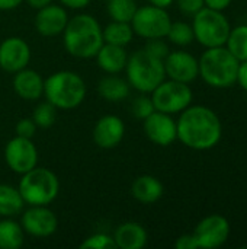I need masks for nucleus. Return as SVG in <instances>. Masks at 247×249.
<instances>
[{"instance_id": "28", "label": "nucleus", "mask_w": 247, "mask_h": 249, "mask_svg": "<svg viewBox=\"0 0 247 249\" xmlns=\"http://www.w3.org/2000/svg\"><path fill=\"white\" fill-rule=\"evenodd\" d=\"M166 38L178 45V47H186V45H191L195 39L194 36V29H192V25L188 23V22H182V20H178V22H172L170 28H169V32L166 35Z\"/></svg>"}, {"instance_id": "11", "label": "nucleus", "mask_w": 247, "mask_h": 249, "mask_svg": "<svg viewBox=\"0 0 247 249\" xmlns=\"http://www.w3.org/2000/svg\"><path fill=\"white\" fill-rule=\"evenodd\" d=\"M192 233L197 239L198 248H220L229 241L230 223L221 214H210L197 225Z\"/></svg>"}, {"instance_id": "32", "label": "nucleus", "mask_w": 247, "mask_h": 249, "mask_svg": "<svg viewBox=\"0 0 247 249\" xmlns=\"http://www.w3.org/2000/svg\"><path fill=\"white\" fill-rule=\"evenodd\" d=\"M144 50L147 53H150L151 55L160 58V60H165L166 55L170 53L169 50V45L163 41V38H154V39H147V44L144 47Z\"/></svg>"}, {"instance_id": "9", "label": "nucleus", "mask_w": 247, "mask_h": 249, "mask_svg": "<svg viewBox=\"0 0 247 249\" xmlns=\"http://www.w3.org/2000/svg\"><path fill=\"white\" fill-rule=\"evenodd\" d=\"M130 23L135 35L144 39H154L166 38L172 25V19L166 9L154 4H147L137 7Z\"/></svg>"}, {"instance_id": "39", "label": "nucleus", "mask_w": 247, "mask_h": 249, "mask_svg": "<svg viewBox=\"0 0 247 249\" xmlns=\"http://www.w3.org/2000/svg\"><path fill=\"white\" fill-rule=\"evenodd\" d=\"M25 0H0V10H13L19 7Z\"/></svg>"}, {"instance_id": "1", "label": "nucleus", "mask_w": 247, "mask_h": 249, "mask_svg": "<svg viewBox=\"0 0 247 249\" xmlns=\"http://www.w3.org/2000/svg\"><path fill=\"white\" fill-rule=\"evenodd\" d=\"M178 140L188 149H214L223 137V124L215 111L204 105H189L176 121Z\"/></svg>"}, {"instance_id": "26", "label": "nucleus", "mask_w": 247, "mask_h": 249, "mask_svg": "<svg viewBox=\"0 0 247 249\" xmlns=\"http://www.w3.org/2000/svg\"><path fill=\"white\" fill-rule=\"evenodd\" d=\"M226 47L239 61L247 60V25L231 28Z\"/></svg>"}, {"instance_id": "13", "label": "nucleus", "mask_w": 247, "mask_h": 249, "mask_svg": "<svg viewBox=\"0 0 247 249\" xmlns=\"http://www.w3.org/2000/svg\"><path fill=\"white\" fill-rule=\"evenodd\" d=\"M165 63L166 77L172 80H178L182 83H192L199 77V63L195 55L188 51H170Z\"/></svg>"}, {"instance_id": "8", "label": "nucleus", "mask_w": 247, "mask_h": 249, "mask_svg": "<svg viewBox=\"0 0 247 249\" xmlns=\"http://www.w3.org/2000/svg\"><path fill=\"white\" fill-rule=\"evenodd\" d=\"M194 99V92L188 83H182L178 80H163L153 92L151 101L154 104L156 111L165 114H181L186 109Z\"/></svg>"}, {"instance_id": "41", "label": "nucleus", "mask_w": 247, "mask_h": 249, "mask_svg": "<svg viewBox=\"0 0 247 249\" xmlns=\"http://www.w3.org/2000/svg\"><path fill=\"white\" fill-rule=\"evenodd\" d=\"M150 4H154V6H159V7H163V9H167L169 6L173 4L175 0H147Z\"/></svg>"}, {"instance_id": "29", "label": "nucleus", "mask_w": 247, "mask_h": 249, "mask_svg": "<svg viewBox=\"0 0 247 249\" xmlns=\"http://www.w3.org/2000/svg\"><path fill=\"white\" fill-rule=\"evenodd\" d=\"M33 123L36 124V127L39 128H49L54 125L55 120H57V108L54 105H51L48 101L41 102L35 107L32 117Z\"/></svg>"}, {"instance_id": "5", "label": "nucleus", "mask_w": 247, "mask_h": 249, "mask_svg": "<svg viewBox=\"0 0 247 249\" xmlns=\"http://www.w3.org/2000/svg\"><path fill=\"white\" fill-rule=\"evenodd\" d=\"M125 73L130 86L140 93L147 95L151 93L166 79L163 60L151 55L144 48L128 55Z\"/></svg>"}, {"instance_id": "30", "label": "nucleus", "mask_w": 247, "mask_h": 249, "mask_svg": "<svg viewBox=\"0 0 247 249\" xmlns=\"http://www.w3.org/2000/svg\"><path fill=\"white\" fill-rule=\"evenodd\" d=\"M130 111H131L134 118L143 121L150 114H153L156 111V108H154V104L151 101V96H147V93H141L131 101Z\"/></svg>"}, {"instance_id": "34", "label": "nucleus", "mask_w": 247, "mask_h": 249, "mask_svg": "<svg viewBox=\"0 0 247 249\" xmlns=\"http://www.w3.org/2000/svg\"><path fill=\"white\" fill-rule=\"evenodd\" d=\"M176 4H178L179 10L188 16H194L202 7H205L204 0H176Z\"/></svg>"}, {"instance_id": "35", "label": "nucleus", "mask_w": 247, "mask_h": 249, "mask_svg": "<svg viewBox=\"0 0 247 249\" xmlns=\"http://www.w3.org/2000/svg\"><path fill=\"white\" fill-rule=\"evenodd\" d=\"M175 248L176 249H199L198 248V244H197V239L194 236V233H186V235H182L176 239L175 242Z\"/></svg>"}, {"instance_id": "14", "label": "nucleus", "mask_w": 247, "mask_h": 249, "mask_svg": "<svg viewBox=\"0 0 247 249\" xmlns=\"http://www.w3.org/2000/svg\"><path fill=\"white\" fill-rule=\"evenodd\" d=\"M143 128L147 139L157 146L166 147L178 140L176 121L170 114L154 111L146 120H143Z\"/></svg>"}, {"instance_id": "23", "label": "nucleus", "mask_w": 247, "mask_h": 249, "mask_svg": "<svg viewBox=\"0 0 247 249\" xmlns=\"http://www.w3.org/2000/svg\"><path fill=\"white\" fill-rule=\"evenodd\" d=\"M25 201L17 188L0 184V217H15L23 212Z\"/></svg>"}, {"instance_id": "17", "label": "nucleus", "mask_w": 247, "mask_h": 249, "mask_svg": "<svg viewBox=\"0 0 247 249\" xmlns=\"http://www.w3.org/2000/svg\"><path fill=\"white\" fill-rule=\"evenodd\" d=\"M68 19L70 18L64 6L49 3L38 9L35 16V29L42 36H57L63 34Z\"/></svg>"}, {"instance_id": "18", "label": "nucleus", "mask_w": 247, "mask_h": 249, "mask_svg": "<svg viewBox=\"0 0 247 249\" xmlns=\"http://www.w3.org/2000/svg\"><path fill=\"white\" fill-rule=\"evenodd\" d=\"M13 90L25 101H38L44 95V79L32 69H22L13 74Z\"/></svg>"}, {"instance_id": "24", "label": "nucleus", "mask_w": 247, "mask_h": 249, "mask_svg": "<svg viewBox=\"0 0 247 249\" xmlns=\"http://www.w3.org/2000/svg\"><path fill=\"white\" fill-rule=\"evenodd\" d=\"M25 242V231L12 217L0 220V249H19Z\"/></svg>"}, {"instance_id": "7", "label": "nucleus", "mask_w": 247, "mask_h": 249, "mask_svg": "<svg viewBox=\"0 0 247 249\" xmlns=\"http://www.w3.org/2000/svg\"><path fill=\"white\" fill-rule=\"evenodd\" d=\"M192 29L195 41H198L205 48L223 47L231 31L229 18L220 12L210 7H202L192 16Z\"/></svg>"}, {"instance_id": "20", "label": "nucleus", "mask_w": 247, "mask_h": 249, "mask_svg": "<svg viewBox=\"0 0 247 249\" xmlns=\"http://www.w3.org/2000/svg\"><path fill=\"white\" fill-rule=\"evenodd\" d=\"M98 66L108 74H118L125 70L127 61H128V53L125 47L106 44L100 47L98 54L95 55Z\"/></svg>"}, {"instance_id": "22", "label": "nucleus", "mask_w": 247, "mask_h": 249, "mask_svg": "<svg viewBox=\"0 0 247 249\" xmlns=\"http://www.w3.org/2000/svg\"><path fill=\"white\" fill-rule=\"evenodd\" d=\"M98 92L108 102H122L130 96L131 86L127 79L116 74H109L99 80Z\"/></svg>"}, {"instance_id": "2", "label": "nucleus", "mask_w": 247, "mask_h": 249, "mask_svg": "<svg viewBox=\"0 0 247 249\" xmlns=\"http://www.w3.org/2000/svg\"><path fill=\"white\" fill-rule=\"evenodd\" d=\"M66 51L76 58H93L103 45L102 26L95 16L80 13L71 16L63 31Z\"/></svg>"}, {"instance_id": "4", "label": "nucleus", "mask_w": 247, "mask_h": 249, "mask_svg": "<svg viewBox=\"0 0 247 249\" xmlns=\"http://www.w3.org/2000/svg\"><path fill=\"white\" fill-rule=\"evenodd\" d=\"M199 63V77L211 88L226 89L237 82L240 61L229 51L226 45L207 48Z\"/></svg>"}, {"instance_id": "6", "label": "nucleus", "mask_w": 247, "mask_h": 249, "mask_svg": "<svg viewBox=\"0 0 247 249\" xmlns=\"http://www.w3.org/2000/svg\"><path fill=\"white\" fill-rule=\"evenodd\" d=\"M17 190L28 206H49L60 193V179L48 168L35 166L23 174Z\"/></svg>"}, {"instance_id": "12", "label": "nucleus", "mask_w": 247, "mask_h": 249, "mask_svg": "<svg viewBox=\"0 0 247 249\" xmlns=\"http://www.w3.org/2000/svg\"><path fill=\"white\" fill-rule=\"evenodd\" d=\"M20 226L25 233L33 238H48L55 233L58 219L48 206H29V209L22 212Z\"/></svg>"}, {"instance_id": "16", "label": "nucleus", "mask_w": 247, "mask_h": 249, "mask_svg": "<svg viewBox=\"0 0 247 249\" xmlns=\"http://www.w3.org/2000/svg\"><path fill=\"white\" fill-rule=\"evenodd\" d=\"M125 136L124 121L114 114L103 115L98 120L93 127V142L100 149H114L116 147Z\"/></svg>"}, {"instance_id": "15", "label": "nucleus", "mask_w": 247, "mask_h": 249, "mask_svg": "<svg viewBox=\"0 0 247 249\" xmlns=\"http://www.w3.org/2000/svg\"><path fill=\"white\" fill-rule=\"evenodd\" d=\"M31 61V47L20 36H9L0 44V69L6 73L15 74L16 71L28 67Z\"/></svg>"}, {"instance_id": "38", "label": "nucleus", "mask_w": 247, "mask_h": 249, "mask_svg": "<svg viewBox=\"0 0 247 249\" xmlns=\"http://www.w3.org/2000/svg\"><path fill=\"white\" fill-rule=\"evenodd\" d=\"M92 0H60V3L64 6V7H68V9H74V10H79V9H84L90 4Z\"/></svg>"}, {"instance_id": "37", "label": "nucleus", "mask_w": 247, "mask_h": 249, "mask_svg": "<svg viewBox=\"0 0 247 249\" xmlns=\"http://www.w3.org/2000/svg\"><path fill=\"white\" fill-rule=\"evenodd\" d=\"M231 1L233 0H204V4H205V7L223 12L231 4Z\"/></svg>"}, {"instance_id": "3", "label": "nucleus", "mask_w": 247, "mask_h": 249, "mask_svg": "<svg viewBox=\"0 0 247 249\" xmlns=\"http://www.w3.org/2000/svg\"><path fill=\"white\" fill-rule=\"evenodd\" d=\"M86 83L80 74L71 70H60L44 80V96L57 109L77 108L86 98Z\"/></svg>"}, {"instance_id": "36", "label": "nucleus", "mask_w": 247, "mask_h": 249, "mask_svg": "<svg viewBox=\"0 0 247 249\" xmlns=\"http://www.w3.org/2000/svg\"><path fill=\"white\" fill-rule=\"evenodd\" d=\"M236 83H239L240 88L245 89L247 92V60L240 61L239 71H237V82Z\"/></svg>"}, {"instance_id": "25", "label": "nucleus", "mask_w": 247, "mask_h": 249, "mask_svg": "<svg viewBox=\"0 0 247 249\" xmlns=\"http://www.w3.org/2000/svg\"><path fill=\"white\" fill-rule=\"evenodd\" d=\"M102 34H103V42L121 45V47L128 45L134 36L131 23L118 22V20H112L109 25H106V28H102Z\"/></svg>"}, {"instance_id": "33", "label": "nucleus", "mask_w": 247, "mask_h": 249, "mask_svg": "<svg viewBox=\"0 0 247 249\" xmlns=\"http://www.w3.org/2000/svg\"><path fill=\"white\" fill-rule=\"evenodd\" d=\"M36 124L33 123L32 118H20L15 127L16 136L25 137V139H32L36 133Z\"/></svg>"}, {"instance_id": "10", "label": "nucleus", "mask_w": 247, "mask_h": 249, "mask_svg": "<svg viewBox=\"0 0 247 249\" xmlns=\"http://www.w3.org/2000/svg\"><path fill=\"white\" fill-rule=\"evenodd\" d=\"M4 162L7 168L19 175H23L38 166V149L32 139L13 137L4 147Z\"/></svg>"}, {"instance_id": "21", "label": "nucleus", "mask_w": 247, "mask_h": 249, "mask_svg": "<svg viewBox=\"0 0 247 249\" xmlns=\"http://www.w3.org/2000/svg\"><path fill=\"white\" fill-rule=\"evenodd\" d=\"M131 194L141 204H154L163 197L165 187L159 178L153 175H141L132 182Z\"/></svg>"}, {"instance_id": "40", "label": "nucleus", "mask_w": 247, "mask_h": 249, "mask_svg": "<svg viewBox=\"0 0 247 249\" xmlns=\"http://www.w3.org/2000/svg\"><path fill=\"white\" fill-rule=\"evenodd\" d=\"M32 9H41V7H44V6H47V4H49V3H52V0H25Z\"/></svg>"}, {"instance_id": "27", "label": "nucleus", "mask_w": 247, "mask_h": 249, "mask_svg": "<svg viewBox=\"0 0 247 249\" xmlns=\"http://www.w3.org/2000/svg\"><path fill=\"white\" fill-rule=\"evenodd\" d=\"M135 0H108L106 10L112 20L118 22H131L135 10H137Z\"/></svg>"}, {"instance_id": "19", "label": "nucleus", "mask_w": 247, "mask_h": 249, "mask_svg": "<svg viewBox=\"0 0 247 249\" xmlns=\"http://www.w3.org/2000/svg\"><path fill=\"white\" fill-rule=\"evenodd\" d=\"M114 241L116 248L121 249H141L147 245V231L138 222L121 223L114 232Z\"/></svg>"}, {"instance_id": "31", "label": "nucleus", "mask_w": 247, "mask_h": 249, "mask_svg": "<svg viewBox=\"0 0 247 249\" xmlns=\"http://www.w3.org/2000/svg\"><path fill=\"white\" fill-rule=\"evenodd\" d=\"M82 249H114L116 248L115 241L112 236L106 235V233H95L90 235L89 238H86L82 244Z\"/></svg>"}]
</instances>
